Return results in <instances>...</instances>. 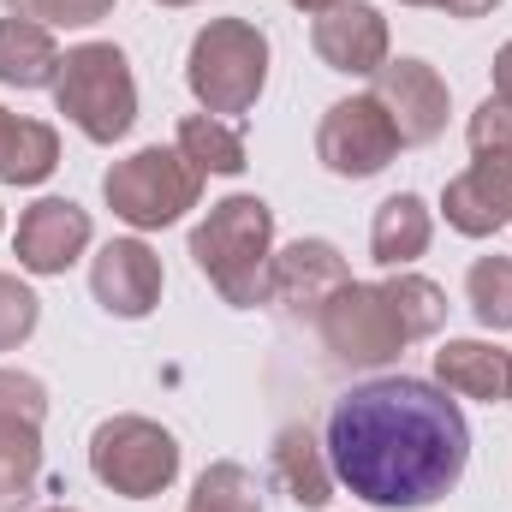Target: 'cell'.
<instances>
[{"mask_svg":"<svg viewBox=\"0 0 512 512\" xmlns=\"http://www.w3.org/2000/svg\"><path fill=\"white\" fill-rule=\"evenodd\" d=\"M292 6H298V12H310V18H316V12H328V6H340V0H292Z\"/></svg>","mask_w":512,"mask_h":512,"instance_id":"4dcf8cb0","label":"cell"},{"mask_svg":"<svg viewBox=\"0 0 512 512\" xmlns=\"http://www.w3.org/2000/svg\"><path fill=\"white\" fill-rule=\"evenodd\" d=\"M399 6H441V0H399Z\"/></svg>","mask_w":512,"mask_h":512,"instance_id":"1f68e13d","label":"cell"},{"mask_svg":"<svg viewBox=\"0 0 512 512\" xmlns=\"http://www.w3.org/2000/svg\"><path fill=\"white\" fill-rule=\"evenodd\" d=\"M185 512H262L256 477L245 471V465H233V459H215V465L197 477V489H191Z\"/></svg>","mask_w":512,"mask_h":512,"instance_id":"cb8c5ba5","label":"cell"},{"mask_svg":"<svg viewBox=\"0 0 512 512\" xmlns=\"http://www.w3.org/2000/svg\"><path fill=\"white\" fill-rule=\"evenodd\" d=\"M393 155H399V131H393V120H387V108L376 96H346L316 126V161L334 179H352V185L376 179Z\"/></svg>","mask_w":512,"mask_h":512,"instance_id":"ba28073f","label":"cell"},{"mask_svg":"<svg viewBox=\"0 0 512 512\" xmlns=\"http://www.w3.org/2000/svg\"><path fill=\"white\" fill-rule=\"evenodd\" d=\"M54 108L84 131L90 143H120L137 126V78L114 42H78L60 54Z\"/></svg>","mask_w":512,"mask_h":512,"instance_id":"277c9868","label":"cell"},{"mask_svg":"<svg viewBox=\"0 0 512 512\" xmlns=\"http://www.w3.org/2000/svg\"><path fill=\"white\" fill-rule=\"evenodd\" d=\"M274 477H280V489H286L304 512H322L334 501L328 447H316V435H310L304 423H286V429L274 435Z\"/></svg>","mask_w":512,"mask_h":512,"instance_id":"2e32d148","label":"cell"},{"mask_svg":"<svg viewBox=\"0 0 512 512\" xmlns=\"http://www.w3.org/2000/svg\"><path fill=\"white\" fill-rule=\"evenodd\" d=\"M310 42H316V60L346 78H376L387 66V18L370 0H340L328 12H316Z\"/></svg>","mask_w":512,"mask_h":512,"instance_id":"4fadbf2b","label":"cell"},{"mask_svg":"<svg viewBox=\"0 0 512 512\" xmlns=\"http://www.w3.org/2000/svg\"><path fill=\"white\" fill-rule=\"evenodd\" d=\"M507 399H512V393H507Z\"/></svg>","mask_w":512,"mask_h":512,"instance_id":"e575fe53","label":"cell"},{"mask_svg":"<svg viewBox=\"0 0 512 512\" xmlns=\"http://www.w3.org/2000/svg\"><path fill=\"white\" fill-rule=\"evenodd\" d=\"M495 6H501V0H441L447 18H489Z\"/></svg>","mask_w":512,"mask_h":512,"instance_id":"f546056e","label":"cell"},{"mask_svg":"<svg viewBox=\"0 0 512 512\" xmlns=\"http://www.w3.org/2000/svg\"><path fill=\"white\" fill-rule=\"evenodd\" d=\"M102 197H108V209H114L126 227L161 233V227L185 221V215L203 203V173H197L179 149L149 143V149H137V155L114 161V167L102 173Z\"/></svg>","mask_w":512,"mask_h":512,"instance_id":"5b68a950","label":"cell"},{"mask_svg":"<svg viewBox=\"0 0 512 512\" xmlns=\"http://www.w3.org/2000/svg\"><path fill=\"white\" fill-rule=\"evenodd\" d=\"M441 215L465 239H495L501 227H512V161H501V155H471V167L459 179H447Z\"/></svg>","mask_w":512,"mask_h":512,"instance_id":"5bb4252c","label":"cell"},{"mask_svg":"<svg viewBox=\"0 0 512 512\" xmlns=\"http://www.w3.org/2000/svg\"><path fill=\"white\" fill-rule=\"evenodd\" d=\"M90 209H78L72 197H42L18 215V233H12V251L24 274H66L78 256L90 251Z\"/></svg>","mask_w":512,"mask_h":512,"instance_id":"30bf717a","label":"cell"},{"mask_svg":"<svg viewBox=\"0 0 512 512\" xmlns=\"http://www.w3.org/2000/svg\"><path fill=\"white\" fill-rule=\"evenodd\" d=\"M435 382L459 399H507L512 393V352H501L495 340H447L435 352Z\"/></svg>","mask_w":512,"mask_h":512,"instance_id":"9a60e30c","label":"cell"},{"mask_svg":"<svg viewBox=\"0 0 512 512\" xmlns=\"http://www.w3.org/2000/svg\"><path fill=\"white\" fill-rule=\"evenodd\" d=\"M12 18H30V24H66V30H84V24H102L114 12V0H6Z\"/></svg>","mask_w":512,"mask_h":512,"instance_id":"484cf974","label":"cell"},{"mask_svg":"<svg viewBox=\"0 0 512 512\" xmlns=\"http://www.w3.org/2000/svg\"><path fill=\"white\" fill-rule=\"evenodd\" d=\"M328 465L364 507L417 512L459 489L471 465V429L447 387L417 376H376L334 399Z\"/></svg>","mask_w":512,"mask_h":512,"instance_id":"6da1fadb","label":"cell"},{"mask_svg":"<svg viewBox=\"0 0 512 512\" xmlns=\"http://www.w3.org/2000/svg\"><path fill=\"white\" fill-rule=\"evenodd\" d=\"M173 149H179L203 179H209V173H215V179H239V173L251 167V155H245V131L227 126V120H215V114H185Z\"/></svg>","mask_w":512,"mask_h":512,"instance_id":"ffe728a7","label":"cell"},{"mask_svg":"<svg viewBox=\"0 0 512 512\" xmlns=\"http://www.w3.org/2000/svg\"><path fill=\"white\" fill-rule=\"evenodd\" d=\"M42 322V298L18 280V274H0V352L24 346Z\"/></svg>","mask_w":512,"mask_h":512,"instance_id":"d4e9b609","label":"cell"},{"mask_svg":"<svg viewBox=\"0 0 512 512\" xmlns=\"http://www.w3.org/2000/svg\"><path fill=\"white\" fill-rule=\"evenodd\" d=\"M191 262L197 274L233 304V310H256L268 304V262H274V209L239 191L209 203V215L191 227Z\"/></svg>","mask_w":512,"mask_h":512,"instance_id":"7a4b0ae2","label":"cell"},{"mask_svg":"<svg viewBox=\"0 0 512 512\" xmlns=\"http://www.w3.org/2000/svg\"><path fill=\"white\" fill-rule=\"evenodd\" d=\"M465 298H471V316L489 334H507L512 328V256H477L471 274H465Z\"/></svg>","mask_w":512,"mask_h":512,"instance_id":"603a6c76","label":"cell"},{"mask_svg":"<svg viewBox=\"0 0 512 512\" xmlns=\"http://www.w3.org/2000/svg\"><path fill=\"white\" fill-rule=\"evenodd\" d=\"M352 280L346 256L334 251L328 239H292L286 251H274L268 262V298L286 310V316H322V304Z\"/></svg>","mask_w":512,"mask_h":512,"instance_id":"8fae6325","label":"cell"},{"mask_svg":"<svg viewBox=\"0 0 512 512\" xmlns=\"http://www.w3.org/2000/svg\"><path fill=\"white\" fill-rule=\"evenodd\" d=\"M382 292H387V304H393V316L405 322V334H411V340L441 334V322H447V292H441L435 280H423V274L399 268V274H387V280H382Z\"/></svg>","mask_w":512,"mask_h":512,"instance_id":"7402d4cb","label":"cell"},{"mask_svg":"<svg viewBox=\"0 0 512 512\" xmlns=\"http://www.w3.org/2000/svg\"><path fill=\"white\" fill-rule=\"evenodd\" d=\"M60 78V48L48 24L30 18H0V84L6 90H54Z\"/></svg>","mask_w":512,"mask_h":512,"instance_id":"e0dca14e","label":"cell"},{"mask_svg":"<svg viewBox=\"0 0 512 512\" xmlns=\"http://www.w3.org/2000/svg\"><path fill=\"white\" fill-rule=\"evenodd\" d=\"M36 512H78V507H60V501H54V507H36Z\"/></svg>","mask_w":512,"mask_h":512,"instance_id":"836d02e7","label":"cell"},{"mask_svg":"<svg viewBox=\"0 0 512 512\" xmlns=\"http://www.w3.org/2000/svg\"><path fill=\"white\" fill-rule=\"evenodd\" d=\"M429 239H435V215H429V203L417 191L387 197L376 209V221H370V256L382 268H411L417 256L429 251Z\"/></svg>","mask_w":512,"mask_h":512,"instance_id":"ac0fdd59","label":"cell"},{"mask_svg":"<svg viewBox=\"0 0 512 512\" xmlns=\"http://www.w3.org/2000/svg\"><path fill=\"white\" fill-rule=\"evenodd\" d=\"M42 477V423L0 417V512H24Z\"/></svg>","mask_w":512,"mask_h":512,"instance_id":"44dd1931","label":"cell"},{"mask_svg":"<svg viewBox=\"0 0 512 512\" xmlns=\"http://www.w3.org/2000/svg\"><path fill=\"white\" fill-rule=\"evenodd\" d=\"M185 84L203 114H251L262 84H268V36L251 18H209L191 36L185 54Z\"/></svg>","mask_w":512,"mask_h":512,"instance_id":"3957f363","label":"cell"},{"mask_svg":"<svg viewBox=\"0 0 512 512\" xmlns=\"http://www.w3.org/2000/svg\"><path fill=\"white\" fill-rule=\"evenodd\" d=\"M0 417H30L42 423L48 417V387L24 370H0Z\"/></svg>","mask_w":512,"mask_h":512,"instance_id":"83f0119b","label":"cell"},{"mask_svg":"<svg viewBox=\"0 0 512 512\" xmlns=\"http://www.w3.org/2000/svg\"><path fill=\"white\" fill-rule=\"evenodd\" d=\"M161 286H167L161 256L149 251L143 239H108L96 251V262H90V292L120 322H143L161 304Z\"/></svg>","mask_w":512,"mask_h":512,"instance_id":"7c38bea8","label":"cell"},{"mask_svg":"<svg viewBox=\"0 0 512 512\" xmlns=\"http://www.w3.org/2000/svg\"><path fill=\"white\" fill-rule=\"evenodd\" d=\"M60 167V131L0 108V185H42Z\"/></svg>","mask_w":512,"mask_h":512,"instance_id":"d6986e66","label":"cell"},{"mask_svg":"<svg viewBox=\"0 0 512 512\" xmlns=\"http://www.w3.org/2000/svg\"><path fill=\"white\" fill-rule=\"evenodd\" d=\"M489 78H495V102H501V108H512V42H501V48H495Z\"/></svg>","mask_w":512,"mask_h":512,"instance_id":"f1b7e54d","label":"cell"},{"mask_svg":"<svg viewBox=\"0 0 512 512\" xmlns=\"http://www.w3.org/2000/svg\"><path fill=\"white\" fill-rule=\"evenodd\" d=\"M465 143H471V155H501V161H512V108H501V102L489 96V102L471 114Z\"/></svg>","mask_w":512,"mask_h":512,"instance_id":"4316f807","label":"cell"},{"mask_svg":"<svg viewBox=\"0 0 512 512\" xmlns=\"http://www.w3.org/2000/svg\"><path fill=\"white\" fill-rule=\"evenodd\" d=\"M316 328H322V346H328L346 370H382V364H393V358L411 346V334H405V322L393 316L387 292L382 286H364V280H346V286L322 304Z\"/></svg>","mask_w":512,"mask_h":512,"instance_id":"52a82bcc","label":"cell"},{"mask_svg":"<svg viewBox=\"0 0 512 512\" xmlns=\"http://www.w3.org/2000/svg\"><path fill=\"white\" fill-rule=\"evenodd\" d=\"M90 471L102 489H114L120 501H155L173 489L179 477V441L155 423V417H108L90 435Z\"/></svg>","mask_w":512,"mask_h":512,"instance_id":"8992f818","label":"cell"},{"mask_svg":"<svg viewBox=\"0 0 512 512\" xmlns=\"http://www.w3.org/2000/svg\"><path fill=\"white\" fill-rule=\"evenodd\" d=\"M370 96L387 108V120L399 131V149L435 143L447 131V78L429 60H387Z\"/></svg>","mask_w":512,"mask_h":512,"instance_id":"9c48e42d","label":"cell"},{"mask_svg":"<svg viewBox=\"0 0 512 512\" xmlns=\"http://www.w3.org/2000/svg\"><path fill=\"white\" fill-rule=\"evenodd\" d=\"M155 6H197V0H155Z\"/></svg>","mask_w":512,"mask_h":512,"instance_id":"d6a6232c","label":"cell"}]
</instances>
